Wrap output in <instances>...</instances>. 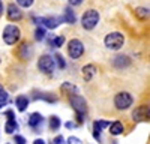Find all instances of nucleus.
I'll return each mask as SVG.
<instances>
[{
  "label": "nucleus",
  "instance_id": "nucleus-1",
  "mask_svg": "<svg viewBox=\"0 0 150 144\" xmlns=\"http://www.w3.org/2000/svg\"><path fill=\"white\" fill-rule=\"evenodd\" d=\"M105 47L108 48V50H112V51H117L120 50V48L123 47L125 44V36L120 33V32H111L105 36Z\"/></svg>",
  "mask_w": 150,
  "mask_h": 144
},
{
  "label": "nucleus",
  "instance_id": "nucleus-2",
  "mask_svg": "<svg viewBox=\"0 0 150 144\" xmlns=\"http://www.w3.org/2000/svg\"><path fill=\"white\" fill-rule=\"evenodd\" d=\"M69 102L72 105V108L75 110V113L78 114V119H80V122H83V117L84 114L87 113V104L84 101V98H81L80 95H75V93H71L69 95Z\"/></svg>",
  "mask_w": 150,
  "mask_h": 144
},
{
  "label": "nucleus",
  "instance_id": "nucleus-3",
  "mask_svg": "<svg viewBox=\"0 0 150 144\" xmlns=\"http://www.w3.org/2000/svg\"><path fill=\"white\" fill-rule=\"evenodd\" d=\"M21 38V30L15 26V24H8L3 30V41L8 45H15Z\"/></svg>",
  "mask_w": 150,
  "mask_h": 144
},
{
  "label": "nucleus",
  "instance_id": "nucleus-4",
  "mask_svg": "<svg viewBox=\"0 0 150 144\" xmlns=\"http://www.w3.org/2000/svg\"><path fill=\"white\" fill-rule=\"evenodd\" d=\"M99 23V12L95 9H89L84 12V15L81 18V24L86 30H92L96 27V24Z\"/></svg>",
  "mask_w": 150,
  "mask_h": 144
},
{
  "label": "nucleus",
  "instance_id": "nucleus-5",
  "mask_svg": "<svg viewBox=\"0 0 150 144\" xmlns=\"http://www.w3.org/2000/svg\"><path fill=\"white\" fill-rule=\"evenodd\" d=\"M132 102H134V98H132V95L128 93V92H120V93L116 95V98H114V105L120 111L128 110V108L132 105Z\"/></svg>",
  "mask_w": 150,
  "mask_h": 144
},
{
  "label": "nucleus",
  "instance_id": "nucleus-6",
  "mask_svg": "<svg viewBox=\"0 0 150 144\" xmlns=\"http://www.w3.org/2000/svg\"><path fill=\"white\" fill-rule=\"evenodd\" d=\"M38 69L45 75H51L54 71V59L48 54H44L38 60Z\"/></svg>",
  "mask_w": 150,
  "mask_h": 144
},
{
  "label": "nucleus",
  "instance_id": "nucleus-7",
  "mask_svg": "<svg viewBox=\"0 0 150 144\" xmlns=\"http://www.w3.org/2000/svg\"><path fill=\"white\" fill-rule=\"evenodd\" d=\"M83 53H84V45L80 39H71L68 42V54L71 59L77 60L83 56Z\"/></svg>",
  "mask_w": 150,
  "mask_h": 144
},
{
  "label": "nucleus",
  "instance_id": "nucleus-8",
  "mask_svg": "<svg viewBox=\"0 0 150 144\" xmlns=\"http://www.w3.org/2000/svg\"><path fill=\"white\" fill-rule=\"evenodd\" d=\"M6 14H8V20H9V21H20V20L23 18V12L20 11V8H18L15 3H11V5L8 6Z\"/></svg>",
  "mask_w": 150,
  "mask_h": 144
},
{
  "label": "nucleus",
  "instance_id": "nucleus-9",
  "mask_svg": "<svg viewBox=\"0 0 150 144\" xmlns=\"http://www.w3.org/2000/svg\"><path fill=\"white\" fill-rule=\"evenodd\" d=\"M132 117L135 122H143V120H149V107L141 105L138 108H135V111L132 113Z\"/></svg>",
  "mask_w": 150,
  "mask_h": 144
},
{
  "label": "nucleus",
  "instance_id": "nucleus-10",
  "mask_svg": "<svg viewBox=\"0 0 150 144\" xmlns=\"http://www.w3.org/2000/svg\"><path fill=\"white\" fill-rule=\"evenodd\" d=\"M6 116H8L9 119H8V122H6V125H5V131H6V134H14V132L18 129V123L15 122L12 111H8Z\"/></svg>",
  "mask_w": 150,
  "mask_h": 144
},
{
  "label": "nucleus",
  "instance_id": "nucleus-11",
  "mask_svg": "<svg viewBox=\"0 0 150 144\" xmlns=\"http://www.w3.org/2000/svg\"><path fill=\"white\" fill-rule=\"evenodd\" d=\"M60 18H56V17H42V18H38V23H42L45 27L48 29H56L59 24H60Z\"/></svg>",
  "mask_w": 150,
  "mask_h": 144
},
{
  "label": "nucleus",
  "instance_id": "nucleus-12",
  "mask_svg": "<svg viewBox=\"0 0 150 144\" xmlns=\"http://www.w3.org/2000/svg\"><path fill=\"white\" fill-rule=\"evenodd\" d=\"M112 63H114L116 68L123 69V68H128V66L131 65V60H129L128 56H117L114 60H112Z\"/></svg>",
  "mask_w": 150,
  "mask_h": 144
},
{
  "label": "nucleus",
  "instance_id": "nucleus-13",
  "mask_svg": "<svg viewBox=\"0 0 150 144\" xmlns=\"http://www.w3.org/2000/svg\"><path fill=\"white\" fill-rule=\"evenodd\" d=\"M95 74H96V68H95V65H86V66L83 68V77H84L86 81H90V80L93 78Z\"/></svg>",
  "mask_w": 150,
  "mask_h": 144
},
{
  "label": "nucleus",
  "instance_id": "nucleus-14",
  "mask_svg": "<svg viewBox=\"0 0 150 144\" xmlns=\"http://www.w3.org/2000/svg\"><path fill=\"white\" fill-rule=\"evenodd\" d=\"M15 105H17V108H18V111H26V108L29 107V99H27V96L20 95L18 98L15 99Z\"/></svg>",
  "mask_w": 150,
  "mask_h": 144
},
{
  "label": "nucleus",
  "instance_id": "nucleus-15",
  "mask_svg": "<svg viewBox=\"0 0 150 144\" xmlns=\"http://www.w3.org/2000/svg\"><path fill=\"white\" fill-rule=\"evenodd\" d=\"M63 21H66V23H69V24H74L75 21H77L75 12L72 11V8H71V6H68V8L65 9V12H63Z\"/></svg>",
  "mask_w": 150,
  "mask_h": 144
},
{
  "label": "nucleus",
  "instance_id": "nucleus-16",
  "mask_svg": "<svg viewBox=\"0 0 150 144\" xmlns=\"http://www.w3.org/2000/svg\"><path fill=\"white\" fill-rule=\"evenodd\" d=\"M108 126H110V132L112 135H120V134H123V131H125V128H123V125L120 122H112Z\"/></svg>",
  "mask_w": 150,
  "mask_h": 144
},
{
  "label": "nucleus",
  "instance_id": "nucleus-17",
  "mask_svg": "<svg viewBox=\"0 0 150 144\" xmlns=\"http://www.w3.org/2000/svg\"><path fill=\"white\" fill-rule=\"evenodd\" d=\"M41 123H42V116H41L39 113H33V114H30V117H29V126L36 128V126H39Z\"/></svg>",
  "mask_w": 150,
  "mask_h": 144
},
{
  "label": "nucleus",
  "instance_id": "nucleus-18",
  "mask_svg": "<svg viewBox=\"0 0 150 144\" xmlns=\"http://www.w3.org/2000/svg\"><path fill=\"white\" fill-rule=\"evenodd\" d=\"M110 125V122H105V120H96L93 123V134H101V131L104 128H107Z\"/></svg>",
  "mask_w": 150,
  "mask_h": 144
},
{
  "label": "nucleus",
  "instance_id": "nucleus-19",
  "mask_svg": "<svg viewBox=\"0 0 150 144\" xmlns=\"http://www.w3.org/2000/svg\"><path fill=\"white\" fill-rule=\"evenodd\" d=\"M20 56H21V59H24V60L30 59V56H32L30 45H27V44H23V45H21V50H20Z\"/></svg>",
  "mask_w": 150,
  "mask_h": 144
},
{
  "label": "nucleus",
  "instance_id": "nucleus-20",
  "mask_svg": "<svg viewBox=\"0 0 150 144\" xmlns=\"http://www.w3.org/2000/svg\"><path fill=\"white\" fill-rule=\"evenodd\" d=\"M62 122H60V119L57 116H51V119H50V128H51L53 131H57L60 128Z\"/></svg>",
  "mask_w": 150,
  "mask_h": 144
},
{
  "label": "nucleus",
  "instance_id": "nucleus-21",
  "mask_svg": "<svg viewBox=\"0 0 150 144\" xmlns=\"http://www.w3.org/2000/svg\"><path fill=\"white\" fill-rule=\"evenodd\" d=\"M135 15L138 18H141V20H146V18H149V9H146V8L135 9Z\"/></svg>",
  "mask_w": 150,
  "mask_h": 144
},
{
  "label": "nucleus",
  "instance_id": "nucleus-22",
  "mask_svg": "<svg viewBox=\"0 0 150 144\" xmlns=\"http://www.w3.org/2000/svg\"><path fill=\"white\" fill-rule=\"evenodd\" d=\"M63 42H65V36H56L53 41H50V44H51L53 47H56V48L62 47V45H63Z\"/></svg>",
  "mask_w": 150,
  "mask_h": 144
},
{
  "label": "nucleus",
  "instance_id": "nucleus-23",
  "mask_svg": "<svg viewBox=\"0 0 150 144\" xmlns=\"http://www.w3.org/2000/svg\"><path fill=\"white\" fill-rule=\"evenodd\" d=\"M8 98H9L8 92H5L3 89H0V107H3L8 102Z\"/></svg>",
  "mask_w": 150,
  "mask_h": 144
},
{
  "label": "nucleus",
  "instance_id": "nucleus-24",
  "mask_svg": "<svg viewBox=\"0 0 150 144\" xmlns=\"http://www.w3.org/2000/svg\"><path fill=\"white\" fill-rule=\"evenodd\" d=\"M35 38H36V41H42L45 38V30L42 27H38L35 32Z\"/></svg>",
  "mask_w": 150,
  "mask_h": 144
},
{
  "label": "nucleus",
  "instance_id": "nucleus-25",
  "mask_svg": "<svg viewBox=\"0 0 150 144\" xmlns=\"http://www.w3.org/2000/svg\"><path fill=\"white\" fill-rule=\"evenodd\" d=\"M54 60L57 62V66H59L60 69H63V68L66 66V62L63 60V57H62L60 54H56V56H54Z\"/></svg>",
  "mask_w": 150,
  "mask_h": 144
},
{
  "label": "nucleus",
  "instance_id": "nucleus-26",
  "mask_svg": "<svg viewBox=\"0 0 150 144\" xmlns=\"http://www.w3.org/2000/svg\"><path fill=\"white\" fill-rule=\"evenodd\" d=\"M33 2L35 0H17L18 6H21V8H30L33 5Z\"/></svg>",
  "mask_w": 150,
  "mask_h": 144
},
{
  "label": "nucleus",
  "instance_id": "nucleus-27",
  "mask_svg": "<svg viewBox=\"0 0 150 144\" xmlns=\"http://www.w3.org/2000/svg\"><path fill=\"white\" fill-rule=\"evenodd\" d=\"M62 89H63V90H71L72 93H77V87L72 86V84H69V83H65L63 86H62ZM69 95H71V93H69Z\"/></svg>",
  "mask_w": 150,
  "mask_h": 144
},
{
  "label": "nucleus",
  "instance_id": "nucleus-28",
  "mask_svg": "<svg viewBox=\"0 0 150 144\" xmlns=\"http://www.w3.org/2000/svg\"><path fill=\"white\" fill-rule=\"evenodd\" d=\"M14 141L18 143V144H24V143H26V138L21 137V135H15V137H14Z\"/></svg>",
  "mask_w": 150,
  "mask_h": 144
},
{
  "label": "nucleus",
  "instance_id": "nucleus-29",
  "mask_svg": "<svg viewBox=\"0 0 150 144\" xmlns=\"http://www.w3.org/2000/svg\"><path fill=\"white\" fill-rule=\"evenodd\" d=\"M84 0H69V5L71 6H80Z\"/></svg>",
  "mask_w": 150,
  "mask_h": 144
},
{
  "label": "nucleus",
  "instance_id": "nucleus-30",
  "mask_svg": "<svg viewBox=\"0 0 150 144\" xmlns=\"http://www.w3.org/2000/svg\"><path fill=\"white\" fill-rule=\"evenodd\" d=\"M68 143H71V144H80L81 140L80 138H75V137H71V138H68Z\"/></svg>",
  "mask_w": 150,
  "mask_h": 144
},
{
  "label": "nucleus",
  "instance_id": "nucleus-31",
  "mask_svg": "<svg viewBox=\"0 0 150 144\" xmlns=\"http://www.w3.org/2000/svg\"><path fill=\"white\" fill-rule=\"evenodd\" d=\"M53 143H54V144H60V143H65V138L62 137V135H59V137H56V138L53 140Z\"/></svg>",
  "mask_w": 150,
  "mask_h": 144
},
{
  "label": "nucleus",
  "instance_id": "nucleus-32",
  "mask_svg": "<svg viewBox=\"0 0 150 144\" xmlns=\"http://www.w3.org/2000/svg\"><path fill=\"white\" fill-rule=\"evenodd\" d=\"M44 143H45V141L41 140V138H39V140H35V144H44Z\"/></svg>",
  "mask_w": 150,
  "mask_h": 144
},
{
  "label": "nucleus",
  "instance_id": "nucleus-33",
  "mask_svg": "<svg viewBox=\"0 0 150 144\" xmlns=\"http://www.w3.org/2000/svg\"><path fill=\"white\" fill-rule=\"evenodd\" d=\"M3 12V3H2V0H0V14Z\"/></svg>",
  "mask_w": 150,
  "mask_h": 144
},
{
  "label": "nucleus",
  "instance_id": "nucleus-34",
  "mask_svg": "<svg viewBox=\"0 0 150 144\" xmlns=\"http://www.w3.org/2000/svg\"><path fill=\"white\" fill-rule=\"evenodd\" d=\"M66 128H74V123H66Z\"/></svg>",
  "mask_w": 150,
  "mask_h": 144
},
{
  "label": "nucleus",
  "instance_id": "nucleus-35",
  "mask_svg": "<svg viewBox=\"0 0 150 144\" xmlns=\"http://www.w3.org/2000/svg\"><path fill=\"white\" fill-rule=\"evenodd\" d=\"M0 62H2V59H0Z\"/></svg>",
  "mask_w": 150,
  "mask_h": 144
}]
</instances>
